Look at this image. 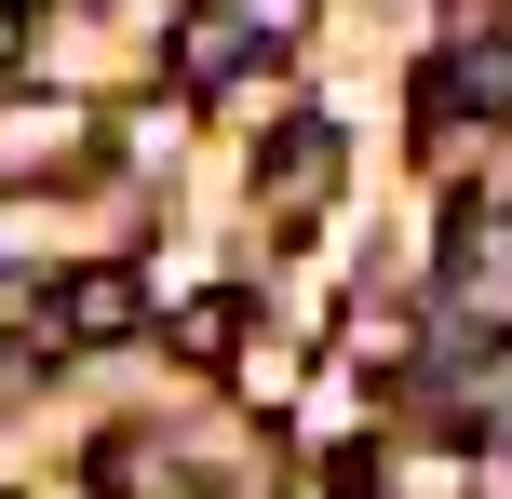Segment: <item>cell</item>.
Segmentation results:
<instances>
[{
	"label": "cell",
	"mask_w": 512,
	"mask_h": 499,
	"mask_svg": "<svg viewBox=\"0 0 512 499\" xmlns=\"http://www.w3.org/2000/svg\"><path fill=\"white\" fill-rule=\"evenodd\" d=\"M405 108H418V149H445V135L499 122V108H512V54H499V41H445L432 68H418Z\"/></svg>",
	"instance_id": "6da1fadb"
},
{
	"label": "cell",
	"mask_w": 512,
	"mask_h": 499,
	"mask_svg": "<svg viewBox=\"0 0 512 499\" xmlns=\"http://www.w3.org/2000/svg\"><path fill=\"white\" fill-rule=\"evenodd\" d=\"M135 324H149L135 257H81L68 284H54V311H41V351H108V338H135Z\"/></svg>",
	"instance_id": "7a4b0ae2"
},
{
	"label": "cell",
	"mask_w": 512,
	"mask_h": 499,
	"mask_svg": "<svg viewBox=\"0 0 512 499\" xmlns=\"http://www.w3.org/2000/svg\"><path fill=\"white\" fill-rule=\"evenodd\" d=\"M162 351H176V365H216V378H230L243 351H256V297H243V284L176 297V311H162Z\"/></svg>",
	"instance_id": "3957f363"
},
{
	"label": "cell",
	"mask_w": 512,
	"mask_h": 499,
	"mask_svg": "<svg viewBox=\"0 0 512 499\" xmlns=\"http://www.w3.org/2000/svg\"><path fill=\"white\" fill-rule=\"evenodd\" d=\"M324 189H337V122H283L270 149H256V203L270 216H310Z\"/></svg>",
	"instance_id": "277c9868"
},
{
	"label": "cell",
	"mask_w": 512,
	"mask_h": 499,
	"mask_svg": "<svg viewBox=\"0 0 512 499\" xmlns=\"http://www.w3.org/2000/svg\"><path fill=\"white\" fill-rule=\"evenodd\" d=\"M230 68H256V27L230 14V0H203V14L176 27V95H216Z\"/></svg>",
	"instance_id": "5b68a950"
},
{
	"label": "cell",
	"mask_w": 512,
	"mask_h": 499,
	"mask_svg": "<svg viewBox=\"0 0 512 499\" xmlns=\"http://www.w3.org/2000/svg\"><path fill=\"white\" fill-rule=\"evenodd\" d=\"M14 27H27V14H14V0H0V68H14Z\"/></svg>",
	"instance_id": "8992f818"
}]
</instances>
